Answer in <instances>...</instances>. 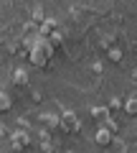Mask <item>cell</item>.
<instances>
[{
    "label": "cell",
    "mask_w": 137,
    "mask_h": 153,
    "mask_svg": "<svg viewBox=\"0 0 137 153\" xmlns=\"http://www.w3.org/2000/svg\"><path fill=\"white\" fill-rule=\"evenodd\" d=\"M122 110H125L127 115H137V100H135V97L125 100V107H122Z\"/></svg>",
    "instance_id": "cell-9"
},
{
    "label": "cell",
    "mask_w": 137,
    "mask_h": 153,
    "mask_svg": "<svg viewBox=\"0 0 137 153\" xmlns=\"http://www.w3.org/2000/svg\"><path fill=\"white\" fill-rule=\"evenodd\" d=\"M112 133H114V130H112L109 125L99 128V130H97V143H99V146H109V143H112Z\"/></svg>",
    "instance_id": "cell-4"
},
{
    "label": "cell",
    "mask_w": 137,
    "mask_h": 153,
    "mask_svg": "<svg viewBox=\"0 0 137 153\" xmlns=\"http://www.w3.org/2000/svg\"><path fill=\"white\" fill-rule=\"evenodd\" d=\"M46 18H43V13L38 10V8H36V10H33V23H43Z\"/></svg>",
    "instance_id": "cell-13"
},
{
    "label": "cell",
    "mask_w": 137,
    "mask_h": 153,
    "mask_svg": "<svg viewBox=\"0 0 137 153\" xmlns=\"http://www.w3.org/2000/svg\"><path fill=\"white\" fill-rule=\"evenodd\" d=\"M79 128H81V123H79V117H76L74 112H64V115H61V130L76 133Z\"/></svg>",
    "instance_id": "cell-2"
},
{
    "label": "cell",
    "mask_w": 137,
    "mask_h": 153,
    "mask_svg": "<svg viewBox=\"0 0 137 153\" xmlns=\"http://www.w3.org/2000/svg\"><path fill=\"white\" fill-rule=\"evenodd\" d=\"M13 82H15L18 87H26L28 84V71L26 69H15L13 71Z\"/></svg>",
    "instance_id": "cell-7"
},
{
    "label": "cell",
    "mask_w": 137,
    "mask_h": 153,
    "mask_svg": "<svg viewBox=\"0 0 137 153\" xmlns=\"http://www.w3.org/2000/svg\"><path fill=\"white\" fill-rule=\"evenodd\" d=\"M61 41H64V36H61V33H51V44H61Z\"/></svg>",
    "instance_id": "cell-14"
},
{
    "label": "cell",
    "mask_w": 137,
    "mask_h": 153,
    "mask_svg": "<svg viewBox=\"0 0 137 153\" xmlns=\"http://www.w3.org/2000/svg\"><path fill=\"white\" fill-rule=\"evenodd\" d=\"M41 148H43V151H53V143H48V140H43V146H41Z\"/></svg>",
    "instance_id": "cell-15"
},
{
    "label": "cell",
    "mask_w": 137,
    "mask_h": 153,
    "mask_svg": "<svg viewBox=\"0 0 137 153\" xmlns=\"http://www.w3.org/2000/svg\"><path fill=\"white\" fill-rule=\"evenodd\" d=\"M109 112H112L109 107H92V117H97V120H102V123L109 120Z\"/></svg>",
    "instance_id": "cell-6"
},
{
    "label": "cell",
    "mask_w": 137,
    "mask_h": 153,
    "mask_svg": "<svg viewBox=\"0 0 137 153\" xmlns=\"http://www.w3.org/2000/svg\"><path fill=\"white\" fill-rule=\"evenodd\" d=\"M107 54H109V61H114V64H119V61H122V51L117 49V46H109Z\"/></svg>",
    "instance_id": "cell-10"
},
{
    "label": "cell",
    "mask_w": 137,
    "mask_h": 153,
    "mask_svg": "<svg viewBox=\"0 0 137 153\" xmlns=\"http://www.w3.org/2000/svg\"><path fill=\"white\" fill-rule=\"evenodd\" d=\"M28 59H31L33 66H46V61H48L51 56H48V51H46L43 46H33L31 54H28Z\"/></svg>",
    "instance_id": "cell-1"
},
{
    "label": "cell",
    "mask_w": 137,
    "mask_h": 153,
    "mask_svg": "<svg viewBox=\"0 0 137 153\" xmlns=\"http://www.w3.org/2000/svg\"><path fill=\"white\" fill-rule=\"evenodd\" d=\"M0 110H3V112H5V110H10V97H8L5 92L0 94Z\"/></svg>",
    "instance_id": "cell-11"
},
{
    "label": "cell",
    "mask_w": 137,
    "mask_h": 153,
    "mask_svg": "<svg viewBox=\"0 0 137 153\" xmlns=\"http://www.w3.org/2000/svg\"><path fill=\"white\" fill-rule=\"evenodd\" d=\"M10 140H13V148L23 151V148H28V143H31V135H28L26 130H18V133H13V135H10Z\"/></svg>",
    "instance_id": "cell-3"
},
{
    "label": "cell",
    "mask_w": 137,
    "mask_h": 153,
    "mask_svg": "<svg viewBox=\"0 0 137 153\" xmlns=\"http://www.w3.org/2000/svg\"><path fill=\"white\" fill-rule=\"evenodd\" d=\"M41 123L48 125V128H61V117L53 115V112H43V115H41Z\"/></svg>",
    "instance_id": "cell-5"
},
{
    "label": "cell",
    "mask_w": 137,
    "mask_h": 153,
    "mask_svg": "<svg viewBox=\"0 0 137 153\" xmlns=\"http://www.w3.org/2000/svg\"><path fill=\"white\" fill-rule=\"evenodd\" d=\"M53 28H56V21H53V18H46V21L41 23V33H43V36L53 33Z\"/></svg>",
    "instance_id": "cell-8"
},
{
    "label": "cell",
    "mask_w": 137,
    "mask_h": 153,
    "mask_svg": "<svg viewBox=\"0 0 137 153\" xmlns=\"http://www.w3.org/2000/svg\"><path fill=\"white\" fill-rule=\"evenodd\" d=\"M119 107H125V100H119V97H112V102H109V110L114 112V110H119Z\"/></svg>",
    "instance_id": "cell-12"
}]
</instances>
